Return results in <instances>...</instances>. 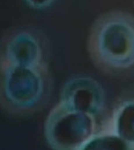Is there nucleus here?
Segmentation results:
<instances>
[{
    "label": "nucleus",
    "instance_id": "1",
    "mask_svg": "<svg viewBox=\"0 0 134 150\" xmlns=\"http://www.w3.org/2000/svg\"><path fill=\"white\" fill-rule=\"evenodd\" d=\"M88 51L97 67L107 72L134 69V16L113 11L94 22L88 38Z\"/></svg>",
    "mask_w": 134,
    "mask_h": 150
},
{
    "label": "nucleus",
    "instance_id": "2",
    "mask_svg": "<svg viewBox=\"0 0 134 150\" xmlns=\"http://www.w3.org/2000/svg\"><path fill=\"white\" fill-rule=\"evenodd\" d=\"M46 68L0 63V105L13 113L37 110L47 93Z\"/></svg>",
    "mask_w": 134,
    "mask_h": 150
},
{
    "label": "nucleus",
    "instance_id": "3",
    "mask_svg": "<svg viewBox=\"0 0 134 150\" xmlns=\"http://www.w3.org/2000/svg\"><path fill=\"white\" fill-rule=\"evenodd\" d=\"M97 130V117L69 108L60 101L50 111L44 123L47 144L58 150L82 149Z\"/></svg>",
    "mask_w": 134,
    "mask_h": 150
},
{
    "label": "nucleus",
    "instance_id": "4",
    "mask_svg": "<svg viewBox=\"0 0 134 150\" xmlns=\"http://www.w3.org/2000/svg\"><path fill=\"white\" fill-rule=\"evenodd\" d=\"M0 63L46 68L44 48L39 38L26 29L8 34L0 44Z\"/></svg>",
    "mask_w": 134,
    "mask_h": 150
},
{
    "label": "nucleus",
    "instance_id": "5",
    "mask_svg": "<svg viewBox=\"0 0 134 150\" xmlns=\"http://www.w3.org/2000/svg\"><path fill=\"white\" fill-rule=\"evenodd\" d=\"M59 101L69 108L98 119L104 111L105 96L102 86L95 79L82 76L66 81L61 88Z\"/></svg>",
    "mask_w": 134,
    "mask_h": 150
},
{
    "label": "nucleus",
    "instance_id": "6",
    "mask_svg": "<svg viewBox=\"0 0 134 150\" xmlns=\"http://www.w3.org/2000/svg\"><path fill=\"white\" fill-rule=\"evenodd\" d=\"M105 128L117 135L127 149H134V99L120 103Z\"/></svg>",
    "mask_w": 134,
    "mask_h": 150
},
{
    "label": "nucleus",
    "instance_id": "7",
    "mask_svg": "<svg viewBox=\"0 0 134 150\" xmlns=\"http://www.w3.org/2000/svg\"><path fill=\"white\" fill-rule=\"evenodd\" d=\"M24 1L34 9H45L50 7L56 0H24Z\"/></svg>",
    "mask_w": 134,
    "mask_h": 150
}]
</instances>
